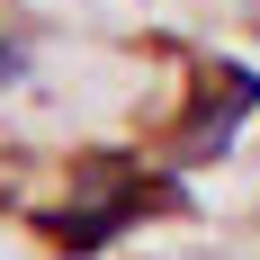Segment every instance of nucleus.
<instances>
[{
    "mask_svg": "<svg viewBox=\"0 0 260 260\" xmlns=\"http://www.w3.org/2000/svg\"><path fill=\"white\" fill-rule=\"evenodd\" d=\"M251 108H260V63H207V72H198V99L180 108V153L188 161H215L242 135Z\"/></svg>",
    "mask_w": 260,
    "mask_h": 260,
    "instance_id": "f257e3e1",
    "label": "nucleus"
},
{
    "mask_svg": "<svg viewBox=\"0 0 260 260\" xmlns=\"http://www.w3.org/2000/svg\"><path fill=\"white\" fill-rule=\"evenodd\" d=\"M27 72H36V54H27V45H18V36H0V90H18V81H27Z\"/></svg>",
    "mask_w": 260,
    "mask_h": 260,
    "instance_id": "f03ea898",
    "label": "nucleus"
}]
</instances>
